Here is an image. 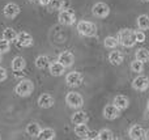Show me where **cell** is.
I'll return each mask as SVG.
<instances>
[{"label":"cell","instance_id":"obj_30","mask_svg":"<svg viewBox=\"0 0 149 140\" xmlns=\"http://www.w3.org/2000/svg\"><path fill=\"white\" fill-rule=\"evenodd\" d=\"M50 7H51V9H55V10L64 9V0H51L50 1Z\"/></svg>","mask_w":149,"mask_h":140},{"label":"cell","instance_id":"obj_6","mask_svg":"<svg viewBox=\"0 0 149 140\" xmlns=\"http://www.w3.org/2000/svg\"><path fill=\"white\" fill-rule=\"evenodd\" d=\"M92 12L95 17L98 18H106L109 15H110V7H109L106 3L103 1H98L93 5Z\"/></svg>","mask_w":149,"mask_h":140},{"label":"cell","instance_id":"obj_14","mask_svg":"<svg viewBox=\"0 0 149 140\" xmlns=\"http://www.w3.org/2000/svg\"><path fill=\"white\" fill-rule=\"evenodd\" d=\"M113 104L115 105L116 107H118L120 111H123V110H126L127 107L130 106V100L127 96H123V94H118V96L114 97V101Z\"/></svg>","mask_w":149,"mask_h":140},{"label":"cell","instance_id":"obj_9","mask_svg":"<svg viewBox=\"0 0 149 140\" xmlns=\"http://www.w3.org/2000/svg\"><path fill=\"white\" fill-rule=\"evenodd\" d=\"M82 80H84V77H82V75L80 72H77V71H73V72H70L67 75V77H65V83H67V85L70 86H73V88H76V86H80L82 84Z\"/></svg>","mask_w":149,"mask_h":140},{"label":"cell","instance_id":"obj_11","mask_svg":"<svg viewBox=\"0 0 149 140\" xmlns=\"http://www.w3.org/2000/svg\"><path fill=\"white\" fill-rule=\"evenodd\" d=\"M58 62L62 63L65 68H70V67H72L74 63V56L71 51H63L58 56Z\"/></svg>","mask_w":149,"mask_h":140},{"label":"cell","instance_id":"obj_16","mask_svg":"<svg viewBox=\"0 0 149 140\" xmlns=\"http://www.w3.org/2000/svg\"><path fill=\"white\" fill-rule=\"evenodd\" d=\"M10 67L15 72H21L22 70H25L26 67V62L22 56H16L12 59V63H10Z\"/></svg>","mask_w":149,"mask_h":140},{"label":"cell","instance_id":"obj_24","mask_svg":"<svg viewBox=\"0 0 149 140\" xmlns=\"http://www.w3.org/2000/svg\"><path fill=\"white\" fill-rule=\"evenodd\" d=\"M136 24H137V28L140 30H148L149 29V16L148 15H140L136 20Z\"/></svg>","mask_w":149,"mask_h":140},{"label":"cell","instance_id":"obj_4","mask_svg":"<svg viewBox=\"0 0 149 140\" xmlns=\"http://www.w3.org/2000/svg\"><path fill=\"white\" fill-rule=\"evenodd\" d=\"M65 104L72 109H81L82 105H84V98L77 92H70L65 96Z\"/></svg>","mask_w":149,"mask_h":140},{"label":"cell","instance_id":"obj_17","mask_svg":"<svg viewBox=\"0 0 149 140\" xmlns=\"http://www.w3.org/2000/svg\"><path fill=\"white\" fill-rule=\"evenodd\" d=\"M49 70L52 76H62L65 71V67L59 62H52V63H50Z\"/></svg>","mask_w":149,"mask_h":140},{"label":"cell","instance_id":"obj_1","mask_svg":"<svg viewBox=\"0 0 149 140\" xmlns=\"http://www.w3.org/2000/svg\"><path fill=\"white\" fill-rule=\"evenodd\" d=\"M118 42L124 47H134L136 43V36H135V31L132 29H122L118 33Z\"/></svg>","mask_w":149,"mask_h":140},{"label":"cell","instance_id":"obj_18","mask_svg":"<svg viewBox=\"0 0 149 140\" xmlns=\"http://www.w3.org/2000/svg\"><path fill=\"white\" fill-rule=\"evenodd\" d=\"M123 54H122L120 51H118V50H114V51H110V54H109V62L111 63V64L114 65H119L123 63Z\"/></svg>","mask_w":149,"mask_h":140},{"label":"cell","instance_id":"obj_12","mask_svg":"<svg viewBox=\"0 0 149 140\" xmlns=\"http://www.w3.org/2000/svg\"><path fill=\"white\" fill-rule=\"evenodd\" d=\"M3 13H4V16L7 18H15L20 13V7L16 3H8L4 7V9H3Z\"/></svg>","mask_w":149,"mask_h":140},{"label":"cell","instance_id":"obj_31","mask_svg":"<svg viewBox=\"0 0 149 140\" xmlns=\"http://www.w3.org/2000/svg\"><path fill=\"white\" fill-rule=\"evenodd\" d=\"M9 49H10V42L5 41L4 38L0 39V52H1V54L3 52H8Z\"/></svg>","mask_w":149,"mask_h":140},{"label":"cell","instance_id":"obj_40","mask_svg":"<svg viewBox=\"0 0 149 140\" xmlns=\"http://www.w3.org/2000/svg\"><path fill=\"white\" fill-rule=\"evenodd\" d=\"M29 1H36V0H29Z\"/></svg>","mask_w":149,"mask_h":140},{"label":"cell","instance_id":"obj_35","mask_svg":"<svg viewBox=\"0 0 149 140\" xmlns=\"http://www.w3.org/2000/svg\"><path fill=\"white\" fill-rule=\"evenodd\" d=\"M38 1L42 7H47V5H50V1H51V0H38Z\"/></svg>","mask_w":149,"mask_h":140},{"label":"cell","instance_id":"obj_19","mask_svg":"<svg viewBox=\"0 0 149 140\" xmlns=\"http://www.w3.org/2000/svg\"><path fill=\"white\" fill-rule=\"evenodd\" d=\"M73 125H81V123H86L89 120V117L85 111H76L71 118Z\"/></svg>","mask_w":149,"mask_h":140},{"label":"cell","instance_id":"obj_33","mask_svg":"<svg viewBox=\"0 0 149 140\" xmlns=\"http://www.w3.org/2000/svg\"><path fill=\"white\" fill-rule=\"evenodd\" d=\"M4 80H7V71L4 67H0V83H3Z\"/></svg>","mask_w":149,"mask_h":140},{"label":"cell","instance_id":"obj_38","mask_svg":"<svg viewBox=\"0 0 149 140\" xmlns=\"http://www.w3.org/2000/svg\"><path fill=\"white\" fill-rule=\"evenodd\" d=\"M0 60H1V52H0Z\"/></svg>","mask_w":149,"mask_h":140},{"label":"cell","instance_id":"obj_41","mask_svg":"<svg viewBox=\"0 0 149 140\" xmlns=\"http://www.w3.org/2000/svg\"><path fill=\"white\" fill-rule=\"evenodd\" d=\"M0 139H1V135H0Z\"/></svg>","mask_w":149,"mask_h":140},{"label":"cell","instance_id":"obj_22","mask_svg":"<svg viewBox=\"0 0 149 140\" xmlns=\"http://www.w3.org/2000/svg\"><path fill=\"white\" fill-rule=\"evenodd\" d=\"M55 135H56L55 131L52 130V128L47 127V128H42L39 135L37 136V138L41 139V140H52V139H55Z\"/></svg>","mask_w":149,"mask_h":140},{"label":"cell","instance_id":"obj_27","mask_svg":"<svg viewBox=\"0 0 149 140\" xmlns=\"http://www.w3.org/2000/svg\"><path fill=\"white\" fill-rule=\"evenodd\" d=\"M135 59L140 60L143 63H147L149 60V50H145V49H139L135 54Z\"/></svg>","mask_w":149,"mask_h":140},{"label":"cell","instance_id":"obj_13","mask_svg":"<svg viewBox=\"0 0 149 140\" xmlns=\"http://www.w3.org/2000/svg\"><path fill=\"white\" fill-rule=\"evenodd\" d=\"M54 97L49 93H43L38 97V106L42 109H50V107L54 106Z\"/></svg>","mask_w":149,"mask_h":140},{"label":"cell","instance_id":"obj_2","mask_svg":"<svg viewBox=\"0 0 149 140\" xmlns=\"http://www.w3.org/2000/svg\"><path fill=\"white\" fill-rule=\"evenodd\" d=\"M77 31L84 37H94L97 34V26L90 21H80L77 24Z\"/></svg>","mask_w":149,"mask_h":140},{"label":"cell","instance_id":"obj_32","mask_svg":"<svg viewBox=\"0 0 149 140\" xmlns=\"http://www.w3.org/2000/svg\"><path fill=\"white\" fill-rule=\"evenodd\" d=\"M135 36H136V43H143V42H145V39H147L144 30H137V31H135Z\"/></svg>","mask_w":149,"mask_h":140},{"label":"cell","instance_id":"obj_7","mask_svg":"<svg viewBox=\"0 0 149 140\" xmlns=\"http://www.w3.org/2000/svg\"><path fill=\"white\" fill-rule=\"evenodd\" d=\"M132 88L135 91H139V92H144L149 88V79L145 75H140L137 77H135L132 80Z\"/></svg>","mask_w":149,"mask_h":140},{"label":"cell","instance_id":"obj_15","mask_svg":"<svg viewBox=\"0 0 149 140\" xmlns=\"http://www.w3.org/2000/svg\"><path fill=\"white\" fill-rule=\"evenodd\" d=\"M128 135L131 139L134 140H140V139H144V135H145V130L139 125H135L130 128L128 131Z\"/></svg>","mask_w":149,"mask_h":140},{"label":"cell","instance_id":"obj_34","mask_svg":"<svg viewBox=\"0 0 149 140\" xmlns=\"http://www.w3.org/2000/svg\"><path fill=\"white\" fill-rule=\"evenodd\" d=\"M86 139H98V131H90L89 130V134H88Z\"/></svg>","mask_w":149,"mask_h":140},{"label":"cell","instance_id":"obj_21","mask_svg":"<svg viewBox=\"0 0 149 140\" xmlns=\"http://www.w3.org/2000/svg\"><path fill=\"white\" fill-rule=\"evenodd\" d=\"M74 134H76L77 138L86 139L88 134H89V127H88L85 123H81V125H74Z\"/></svg>","mask_w":149,"mask_h":140},{"label":"cell","instance_id":"obj_29","mask_svg":"<svg viewBox=\"0 0 149 140\" xmlns=\"http://www.w3.org/2000/svg\"><path fill=\"white\" fill-rule=\"evenodd\" d=\"M131 71L132 72H135V73H141L143 72V70H144V63L143 62H140V60H137V59H135L134 62H131Z\"/></svg>","mask_w":149,"mask_h":140},{"label":"cell","instance_id":"obj_39","mask_svg":"<svg viewBox=\"0 0 149 140\" xmlns=\"http://www.w3.org/2000/svg\"><path fill=\"white\" fill-rule=\"evenodd\" d=\"M141 1H149V0H141Z\"/></svg>","mask_w":149,"mask_h":140},{"label":"cell","instance_id":"obj_3","mask_svg":"<svg viewBox=\"0 0 149 140\" xmlns=\"http://www.w3.org/2000/svg\"><path fill=\"white\" fill-rule=\"evenodd\" d=\"M33 89H34V85L30 80H21L20 83L16 85L15 92H16V94L20 97H29L33 93Z\"/></svg>","mask_w":149,"mask_h":140},{"label":"cell","instance_id":"obj_28","mask_svg":"<svg viewBox=\"0 0 149 140\" xmlns=\"http://www.w3.org/2000/svg\"><path fill=\"white\" fill-rule=\"evenodd\" d=\"M98 139L100 140H113L114 134H113V131L109 130V128H103V130L98 131Z\"/></svg>","mask_w":149,"mask_h":140},{"label":"cell","instance_id":"obj_10","mask_svg":"<svg viewBox=\"0 0 149 140\" xmlns=\"http://www.w3.org/2000/svg\"><path fill=\"white\" fill-rule=\"evenodd\" d=\"M16 43L21 47H29L33 45V37L28 31H21L17 33V38H16Z\"/></svg>","mask_w":149,"mask_h":140},{"label":"cell","instance_id":"obj_37","mask_svg":"<svg viewBox=\"0 0 149 140\" xmlns=\"http://www.w3.org/2000/svg\"><path fill=\"white\" fill-rule=\"evenodd\" d=\"M148 110H149V100H148Z\"/></svg>","mask_w":149,"mask_h":140},{"label":"cell","instance_id":"obj_36","mask_svg":"<svg viewBox=\"0 0 149 140\" xmlns=\"http://www.w3.org/2000/svg\"><path fill=\"white\" fill-rule=\"evenodd\" d=\"M144 139L149 140V130H145V135H144Z\"/></svg>","mask_w":149,"mask_h":140},{"label":"cell","instance_id":"obj_20","mask_svg":"<svg viewBox=\"0 0 149 140\" xmlns=\"http://www.w3.org/2000/svg\"><path fill=\"white\" fill-rule=\"evenodd\" d=\"M41 130H42L41 126L37 122H31L26 126V134L29 136H31V138H37L39 135V132H41Z\"/></svg>","mask_w":149,"mask_h":140},{"label":"cell","instance_id":"obj_26","mask_svg":"<svg viewBox=\"0 0 149 140\" xmlns=\"http://www.w3.org/2000/svg\"><path fill=\"white\" fill-rule=\"evenodd\" d=\"M118 45H119L118 38H115V37H111V36H109V37H106V38L103 39V46H105L106 49L114 50L116 46H118Z\"/></svg>","mask_w":149,"mask_h":140},{"label":"cell","instance_id":"obj_5","mask_svg":"<svg viewBox=\"0 0 149 140\" xmlns=\"http://www.w3.org/2000/svg\"><path fill=\"white\" fill-rule=\"evenodd\" d=\"M58 20L62 25H65V26H71L74 24L76 21V15L72 9L67 8V9H62L59 12V16H58Z\"/></svg>","mask_w":149,"mask_h":140},{"label":"cell","instance_id":"obj_25","mask_svg":"<svg viewBox=\"0 0 149 140\" xmlns=\"http://www.w3.org/2000/svg\"><path fill=\"white\" fill-rule=\"evenodd\" d=\"M50 65V58L47 55H39L36 59V67L39 70H45Z\"/></svg>","mask_w":149,"mask_h":140},{"label":"cell","instance_id":"obj_23","mask_svg":"<svg viewBox=\"0 0 149 140\" xmlns=\"http://www.w3.org/2000/svg\"><path fill=\"white\" fill-rule=\"evenodd\" d=\"M3 38L8 42H16V38H17V31L13 28H5L3 30Z\"/></svg>","mask_w":149,"mask_h":140},{"label":"cell","instance_id":"obj_8","mask_svg":"<svg viewBox=\"0 0 149 140\" xmlns=\"http://www.w3.org/2000/svg\"><path fill=\"white\" fill-rule=\"evenodd\" d=\"M120 115V110L115 106L114 104H109L103 107V117L107 120H114Z\"/></svg>","mask_w":149,"mask_h":140}]
</instances>
